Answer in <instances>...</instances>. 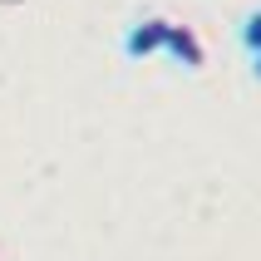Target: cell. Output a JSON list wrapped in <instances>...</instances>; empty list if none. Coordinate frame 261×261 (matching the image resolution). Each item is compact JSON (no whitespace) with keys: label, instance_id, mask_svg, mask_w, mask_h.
I'll use <instances>...</instances> for the list:
<instances>
[{"label":"cell","instance_id":"1","mask_svg":"<svg viewBox=\"0 0 261 261\" xmlns=\"http://www.w3.org/2000/svg\"><path fill=\"white\" fill-rule=\"evenodd\" d=\"M163 49H168L182 69H202L207 64V44H202V35L192 25H168V44H163Z\"/></svg>","mask_w":261,"mask_h":261},{"label":"cell","instance_id":"2","mask_svg":"<svg viewBox=\"0 0 261 261\" xmlns=\"http://www.w3.org/2000/svg\"><path fill=\"white\" fill-rule=\"evenodd\" d=\"M168 25H173V20H163V15H153V20H138V25L128 30V40H123L128 59H148V55H158L163 44H168Z\"/></svg>","mask_w":261,"mask_h":261},{"label":"cell","instance_id":"3","mask_svg":"<svg viewBox=\"0 0 261 261\" xmlns=\"http://www.w3.org/2000/svg\"><path fill=\"white\" fill-rule=\"evenodd\" d=\"M242 40H247L251 55L261 49V10H251V15H247V25H242Z\"/></svg>","mask_w":261,"mask_h":261}]
</instances>
